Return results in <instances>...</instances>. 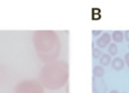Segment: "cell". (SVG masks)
Masks as SVG:
<instances>
[]
</instances>
